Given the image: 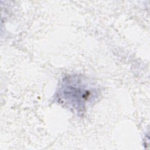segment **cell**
Instances as JSON below:
<instances>
[{"label": "cell", "mask_w": 150, "mask_h": 150, "mask_svg": "<svg viewBox=\"0 0 150 150\" xmlns=\"http://www.w3.org/2000/svg\"><path fill=\"white\" fill-rule=\"evenodd\" d=\"M99 94L98 88L89 79L80 74H70L62 79L56 98L80 116L97 100Z\"/></svg>", "instance_id": "1"}]
</instances>
